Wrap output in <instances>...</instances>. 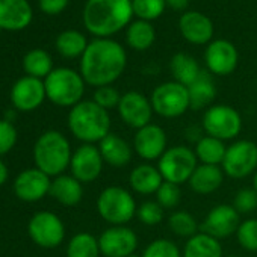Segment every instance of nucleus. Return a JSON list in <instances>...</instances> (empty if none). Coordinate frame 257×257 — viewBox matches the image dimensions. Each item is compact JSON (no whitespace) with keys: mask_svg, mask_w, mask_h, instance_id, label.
I'll return each instance as SVG.
<instances>
[{"mask_svg":"<svg viewBox=\"0 0 257 257\" xmlns=\"http://www.w3.org/2000/svg\"><path fill=\"white\" fill-rule=\"evenodd\" d=\"M127 56L116 41L98 38L88 44L80 58V74L85 83L100 88L112 85L124 73Z\"/></svg>","mask_w":257,"mask_h":257,"instance_id":"nucleus-1","label":"nucleus"},{"mask_svg":"<svg viewBox=\"0 0 257 257\" xmlns=\"http://www.w3.org/2000/svg\"><path fill=\"white\" fill-rule=\"evenodd\" d=\"M131 0H88L83 10V23L92 35L106 38L121 31L132 19Z\"/></svg>","mask_w":257,"mask_h":257,"instance_id":"nucleus-2","label":"nucleus"},{"mask_svg":"<svg viewBox=\"0 0 257 257\" xmlns=\"http://www.w3.org/2000/svg\"><path fill=\"white\" fill-rule=\"evenodd\" d=\"M67 124L71 135L82 144H98L110 134L112 119L109 110L94 100H82L70 109Z\"/></svg>","mask_w":257,"mask_h":257,"instance_id":"nucleus-3","label":"nucleus"},{"mask_svg":"<svg viewBox=\"0 0 257 257\" xmlns=\"http://www.w3.org/2000/svg\"><path fill=\"white\" fill-rule=\"evenodd\" d=\"M71 156V144L68 138L59 131H46L35 141V167L52 179L65 174V171L70 168Z\"/></svg>","mask_w":257,"mask_h":257,"instance_id":"nucleus-4","label":"nucleus"},{"mask_svg":"<svg viewBox=\"0 0 257 257\" xmlns=\"http://www.w3.org/2000/svg\"><path fill=\"white\" fill-rule=\"evenodd\" d=\"M46 95L59 107H73L82 101L85 94V80L82 74L71 68H55L46 79Z\"/></svg>","mask_w":257,"mask_h":257,"instance_id":"nucleus-5","label":"nucleus"},{"mask_svg":"<svg viewBox=\"0 0 257 257\" xmlns=\"http://www.w3.org/2000/svg\"><path fill=\"white\" fill-rule=\"evenodd\" d=\"M137 201L122 186H107L97 197V212L110 225H125L137 216Z\"/></svg>","mask_w":257,"mask_h":257,"instance_id":"nucleus-6","label":"nucleus"},{"mask_svg":"<svg viewBox=\"0 0 257 257\" xmlns=\"http://www.w3.org/2000/svg\"><path fill=\"white\" fill-rule=\"evenodd\" d=\"M242 116L228 104H213L203 113L201 127L206 135L221 141H233L242 132Z\"/></svg>","mask_w":257,"mask_h":257,"instance_id":"nucleus-7","label":"nucleus"},{"mask_svg":"<svg viewBox=\"0 0 257 257\" xmlns=\"http://www.w3.org/2000/svg\"><path fill=\"white\" fill-rule=\"evenodd\" d=\"M198 167L195 152L186 146L168 147L162 158L158 161V170L164 177V182L174 185L188 183L192 173Z\"/></svg>","mask_w":257,"mask_h":257,"instance_id":"nucleus-8","label":"nucleus"},{"mask_svg":"<svg viewBox=\"0 0 257 257\" xmlns=\"http://www.w3.org/2000/svg\"><path fill=\"white\" fill-rule=\"evenodd\" d=\"M153 112L162 118H179L191 109L188 86L173 80L156 86L150 97Z\"/></svg>","mask_w":257,"mask_h":257,"instance_id":"nucleus-9","label":"nucleus"},{"mask_svg":"<svg viewBox=\"0 0 257 257\" xmlns=\"http://www.w3.org/2000/svg\"><path fill=\"white\" fill-rule=\"evenodd\" d=\"M225 176L245 179L257 171V144L249 140H237L227 146L225 158L221 165Z\"/></svg>","mask_w":257,"mask_h":257,"instance_id":"nucleus-10","label":"nucleus"},{"mask_svg":"<svg viewBox=\"0 0 257 257\" xmlns=\"http://www.w3.org/2000/svg\"><path fill=\"white\" fill-rule=\"evenodd\" d=\"M28 234L38 246L53 249L64 242L65 225L56 213L50 210H41L32 215L29 219Z\"/></svg>","mask_w":257,"mask_h":257,"instance_id":"nucleus-11","label":"nucleus"},{"mask_svg":"<svg viewBox=\"0 0 257 257\" xmlns=\"http://www.w3.org/2000/svg\"><path fill=\"white\" fill-rule=\"evenodd\" d=\"M138 243L137 233L127 225H110L98 236L103 257H128L137 252Z\"/></svg>","mask_w":257,"mask_h":257,"instance_id":"nucleus-12","label":"nucleus"},{"mask_svg":"<svg viewBox=\"0 0 257 257\" xmlns=\"http://www.w3.org/2000/svg\"><path fill=\"white\" fill-rule=\"evenodd\" d=\"M116 112L121 121L127 127L135 128V131L150 124L152 116L155 113L150 98H147L143 92L138 91H128L122 94Z\"/></svg>","mask_w":257,"mask_h":257,"instance_id":"nucleus-13","label":"nucleus"},{"mask_svg":"<svg viewBox=\"0 0 257 257\" xmlns=\"http://www.w3.org/2000/svg\"><path fill=\"white\" fill-rule=\"evenodd\" d=\"M104 161L95 144H82L73 152L70 171L80 183L88 185L97 180L103 171Z\"/></svg>","mask_w":257,"mask_h":257,"instance_id":"nucleus-14","label":"nucleus"},{"mask_svg":"<svg viewBox=\"0 0 257 257\" xmlns=\"http://www.w3.org/2000/svg\"><path fill=\"white\" fill-rule=\"evenodd\" d=\"M134 150L146 162L159 161L168 149L167 132L158 124H147L138 128L134 137Z\"/></svg>","mask_w":257,"mask_h":257,"instance_id":"nucleus-15","label":"nucleus"},{"mask_svg":"<svg viewBox=\"0 0 257 257\" xmlns=\"http://www.w3.org/2000/svg\"><path fill=\"white\" fill-rule=\"evenodd\" d=\"M239 224L240 215L233 207V204H218L207 212L200 228L203 233L221 240L236 234Z\"/></svg>","mask_w":257,"mask_h":257,"instance_id":"nucleus-16","label":"nucleus"},{"mask_svg":"<svg viewBox=\"0 0 257 257\" xmlns=\"http://www.w3.org/2000/svg\"><path fill=\"white\" fill-rule=\"evenodd\" d=\"M52 177L37 167L23 170L14 180L13 189L19 200L25 203H37L50 192Z\"/></svg>","mask_w":257,"mask_h":257,"instance_id":"nucleus-17","label":"nucleus"},{"mask_svg":"<svg viewBox=\"0 0 257 257\" xmlns=\"http://www.w3.org/2000/svg\"><path fill=\"white\" fill-rule=\"evenodd\" d=\"M47 98L46 95V86L44 80L25 76L20 77L11 89V103L16 110L19 112H34L37 110L44 100Z\"/></svg>","mask_w":257,"mask_h":257,"instance_id":"nucleus-18","label":"nucleus"},{"mask_svg":"<svg viewBox=\"0 0 257 257\" xmlns=\"http://www.w3.org/2000/svg\"><path fill=\"white\" fill-rule=\"evenodd\" d=\"M207 70L216 76H228L237 65V50L227 40H216L210 43L204 53Z\"/></svg>","mask_w":257,"mask_h":257,"instance_id":"nucleus-19","label":"nucleus"},{"mask_svg":"<svg viewBox=\"0 0 257 257\" xmlns=\"http://www.w3.org/2000/svg\"><path fill=\"white\" fill-rule=\"evenodd\" d=\"M32 16L28 0H0V29L22 31L31 25Z\"/></svg>","mask_w":257,"mask_h":257,"instance_id":"nucleus-20","label":"nucleus"},{"mask_svg":"<svg viewBox=\"0 0 257 257\" xmlns=\"http://www.w3.org/2000/svg\"><path fill=\"white\" fill-rule=\"evenodd\" d=\"M98 150L106 165L113 168H122L134 159V146L128 144L124 138L116 134H109L98 143Z\"/></svg>","mask_w":257,"mask_h":257,"instance_id":"nucleus-21","label":"nucleus"},{"mask_svg":"<svg viewBox=\"0 0 257 257\" xmlns=\"http://www.w3.org/2000/svg\"><path fill=\"white\" fill-rule=\"evenodd\" d=\"M183 38L192 44H206L212 40L213 25L209 17L201 13H185L179 23Z\"/></svg>","mask_w":257,"mask_h":257,"instance_id":"nucleus-22","label":"nucleus"},{"mask_svg":"<svg viewBox=\"0 0 257 257\" xmlns=\"http://www.w3.org/2000/svg\"><path fill=\"white\" fill-rule=\"evenodd\" d=\"M164 183V177L158 167L146 162L137 165L128 174V186L140 195H156L158 189Z\"/></svg>","mask_w":257,"mask_h":257,"instance_id":"nucleus-23","label":"nucleus"},{"mask_svg":"<svg viewBox=\"0 0 257 257\" xmlns=\"http://www.w3.org/2000/svg\"><path fill=\"white\" fill-rule=\"evenodd\" d=\"M49 195L62 206L74 207L83 198V183L71 174H61L52 179Z\"/></svg>","mask_w":257,"mask_h":257,"instance_id":"nucleus-24","label":"nucleus"},{"mask_svg":"<svg viewBox=\"0 0 257 257\" xmlns=\"http://www.w3.org/2000/svg\"><path fill=\"white\" fill-rule=\"evenodd\" d=\"M224 177H225V174L221 167L198 164V167L192 173L188 185L195 194L209 195L221 188V185L224 183Z\"/></svg>","mask_w":257,"mask_h":257,"instance_id":"nucleus-25","label":"nucleus"},{"mask_svg":"<svg viewBox=\"0 0 257 257\" xmlns=\"http://www.w3.org/2000/svg\"><path fill=\"white\" fill-rule=\"evenodd\" d=\"M189 92V101L191 109L194 110H203L212 106L215 97H216V86L210 74L206 71H201L198 79L188 86Z\"/></svg>","mask_w":257,"mask_h":257,"instance_id":"nucleus-26","label":"nucleus"},{"mask_svg":"<svg viewBox=\"0 0 257 257\" xmlns=\"http://www.w3.org/2000/svg\"><path fill=\"white\" fill-rule=\"evenodd\" d=\"M183 257H224L222 245L218 239L198 231L189 237L182 251Z\"/></svg>","mask_w":257,"mask_h":257,"instance_id":"nucleus-27","label":"nucleus"},{"mask_svg":"<svg viewBox=\"0 0 257 257\" xmlns=\"http://www.w3.org/2000/svg\"><path fill=\"white\" fill-rule=\"evenodd\" d=\"M170 70L176 82L189 86L201 74L198 62L188 53H176L170 61Z\"/></svg>","mask_w":257,"mask_h":257,"instance_id":"nucleus-28","label":"nucleus"},{"mask_svg":"<svg viewBox=\"0 0 257 257\" xmlns=\"http://www.w3.org/2000/svg\"><path fill=\"white\" fill-rule=\"evenodd\" d=\"M195 156L198 159L200 164L204 165H216L221 167L222 161L225 158V152H227V146L224 141L204 135L197 144H195Z\"/></svg>","mask_w":257,"mask_h":257,"instance_id":"nucleus-29","label":"nucleus"},{"mask_svg":"<svg viewBox=\"0 0 257 257\" xmlns=\"http://www.w3.org/2000/svg\"><path fill=\"white\" fill-rule=\"evenodd\" d=\"M23 68L28 76L37 77V79H46L55 68H53V61L50 55L46 50L41 49H34L25 55L23 59Z\"/></svg>","mask_w":257,"mask_h":257,"instance_id":"nucleus-30","label":"nucleus"},{"mask_svg":"<svg viewBox=\"0 0 257 257\" xmlns=\"http://www.w3.org/2000/svg\"><path fill=\"white\" fill-rule=\"evenodd\" d=\"M98 237L88 231L76 233L67 245V257H100Z\"/></svg>","mask_w":257,"mask_h":257,"instance_id":"nucleus-31","label":"nucleus"},{"mask_svg":"<svg viewBox=\"0 0 257 257\" xmlns=\"http://www.w3.org/2000/svg\"><path fill=\"white\" fill-rule=\"evenodd\" d=\"M86 47L88 43L85 35L77 31H65L56 38V49L67 59H74L77 56L82 58Z\"/></svg>","mask_w":257,"mask_h":257,"instance_id":"nucleus-32","label":"nucleus"},{"mask_svg":"<svg viewBox=\"0 0 257 257\" xmlns=\"http://www.w3.org/2000/svg\"><path fill=\"white\" fill-rule=\"evenodd\" d=\"M155 28L144 20L131 25L127 31V44L135 50H147L155 43Z\"/></svg>","mask_w":257,"mask_h":257,"instance_id":"nucleus-33","label":"nucleus"},{"mask_svg":"<svg viewBox=\"0 0 257 257\" xmlns=\"http://www.w3.org/2000/svg\"><path fill=\"white\" fill-rule=\"evenodd\" d=\"M168 227L170 230L180 237H192L198 233V224L194 215H191L186 210H174L168 216Z\"/></svg>","mask_w":257,"mask_h":257,"instance_id":"nucleus-34","label":"nucleus"},{"mask_svg":"<svg viewBox=\"0 0 257 257\" xmlns=\"http://www.w3.org/2000/svg\"><path fill=\"white\" fill-rule=\"evenodd\" d=\"M236 240L240 245V248L249 252H255L257 251V219L249 218V219L240 221L236 230Z\"/></svg>","mask_w":257,"mask_h":257,"instance_id":"nucleus-35","label":"nucleus"},{"mask_svg":"<svg viewBox=\"0 0 257 257\" xmlns=\"http://www.w3.org/2000/svg\"><path fill=\"white\" fill-rule=\"evenodd\" d=\"M143 257H183L182 249L176 242L167 237H159L152 240L141 254Z\"/></svg>","mask_w":257,"mask_h":257,"instance_id":"nucleus-36","label":"nucleus"},{"mask_svg":"<svg viewBox=\"0 0 257 257\" xmlns=\"http://www.w3.org/2000/svg\"><path fill=\"white\" fill-rule=\"evenodd\" d=\"M164 216H165V210L161 207V204L156 200L155 201L147 200V201L141 203L137 210L138 221L147 227H155V225L161 224L164 221Z\"/></svg>","mask_w":257,"mask_h":257,"instance_id":"nucleus-37","label":"nucleus"},{"mask_svg":"<svg viewBox=\"0 0 257 257\" xmlns=\"http://www.w3.org/2000/svg\"><path fill=\"white\" fill-rule=\"evenodd\" d=\"M165 5V0H132L134 14L144 22L158 19L164 13Z\"/></svg>","mask_w":257,"mask_h":257,"instance_id":"nucleus-38","label":"nucleus"},{"mask_svg":"<svg viewBox=\"0 0 257 257\" xmlns=\"http://www.w3.org/2000/svg\"><path fill=\"white\" fill-rule=\"evenodd\" d=\"M156 201L164 210H174L182 201L180 186L170 182H164L156 192Z\"/></svg>","mask_w":257,"mask_h":257,"instance_id":"nucleus-39","label":"nucleus"},{"mask_svg":"<svg viewBox=\"0 0 257 257\" xmlns=\"http://www.w3.org/2000/svg\"><path fill=\"white\" fill-rule=\"evenodd\" d=\"M17 141L19 132L14 122L7 118H0V158L13 152Z\"/></svg>","mask_w":257,"mask_h":257,"instance_id":"nucleus-40","label":"nucleus"},{"mask_svg":"<svg viewBox=\"0 0 257 257\" xmlns=\"http://www.w3.org/2000/svg\"><path fill=\"white\" fill-rule=\"evenodd\" d=\"M233 207L237 210L239 215L252 213L257 210V192L254 188H242L236 192Z\"/></svg>","mask_w":257,"mask_h":257,"instance_id":"nucleus-41","label":"nucleus"},{"mask_svg":"<svg viewBox=\"0 0 257 257\" xmlns=\"http://www.w3.org/2000/svg\"><path fill=\"white\" fill-rule=\"evenodd\" d=\"M92 100L100 107H103L106 110H110V109H116L118 107L119 100H121V94L112 85L100 86V88H95L94 95H92Z\"/></svg>","mask_w":257,"mask_h":257,"instance_id":"nucleus-42","label":"nucleus"},{"mask_svg":"<svg viewBox=\"0 0 257 257\" xmlns=\"http://www.w3.org/2000/svg\"><path fill=\"white\" fill-rule=\"evenodd\" d=\"M68 5V0H40V8L49 16H56L62 13Z\"/></svg>","mask_w":257,"mask_h":257,"instance_id":"nucleus-43","label":"nucleus"},{"mask_svg":"<svg viewBox=\"0 0 257 257\" xmlns=\"http://www.w3.org/2000/svg\"><path fill=\"white\" fill-rule=\"evenodd\" d=\"M186 134H188V138H189V141H192V143H198L206 134H204V131H203V127H195V125H191V127H188V131H186Z\"/></svg>","mask_w":257,"mask_h":257,"instance_id":"nucleus-44","label":"nucleus"},{"mask_svg":"<svg viewBox=\"0 0 257 257\" xmlns=\"http://www.w3.org/2000/svg\"><path fill=\"white\" fill-rule=\"evenodd\" d=\"M8 177H10V170L7 167V164L0 159V186H4L8 182Z\"/></svg>","mask_w":257,"mask_h":257,"instance_id":"nucleus-45","label":"nucleus"},{"mask_svg":"<svg viewBox=\"0 0 257 257\" xmlns=\"http://www.w3.org/2000/svg\"><path fill=\"white\" fill-rule=\"evenodd\" d=\"M167 5H170L173 10L176 11H180V10H185L189 4V0H165Z\"/></svg>","mask_w":257,"mask_h":257,"instance_id":"nucleus-46","label":"nucleus"},{"mask_svg":"<svg viewBox=\"0 0 257 257\" xmlns=\"http://www.w3.org/2000/svg\"><path fill=\"white\" fill-rule=\"evenodd\" d=\"M252 188H254V191L257 192V171H255V174H254V179H252Z\"/></svg>","mask_w":257,"mask_h":257,"instance_id":"nucleus-47","label":"nucleus"},{"mask_svg":"<svg viewBox=\"0 0 257 257\" xmlns=\"http://www.w3.org/2000/svg\"><path fill=\"white\" fill-rule=\"evenodd\" d=\"M128 257H143L141 254H137V252H134L132 255H128Z\"/></svg>","mask_w":257,"mask_h":257,"instance_id":"nucleus-48","label":"nucleus"},{"mask_svg":"<svg viewBox=\"0 0 257 257\" xmlns=\"http://www.w3.org/2000/svg\"><path fill=\"white\" fill-rule=\"evenodd\" d=\"M228 257H239V255H228Z\"/></svg>","mask_w":257,"mask_h":257,"instance_id":"nucleus-49","label":"nucleus"}]
</instances>
